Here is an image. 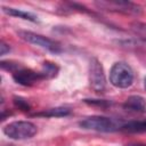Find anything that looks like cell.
I'll return each mask as SVG.
<instances>
[{"label":"cell","mask_w":146,"mask_h":146,"mask_svg":"<svg viewBox=\"0 0 146 146\" xmlns=\"http://www.w3.org/2000/svg\"><path fill=\"white\" fill-rule=\"evenodd\" d=\"M135 74L129 64L125 62H116L110 71L111 83L120 89H127L133 83Z\"/></svg>","instance_id":"6da1fadb"},{"label":"cell","mask_w":146,"mask_h":146,"mask_svg":"<svg viewBox=\"0 0 146 146\" xmlns=\"http://www.w3.org/2000/svg\"><path fill=\"white\" fill-rule=\"evenodd\" d=\"M3 133L14 140H24L32 138L38 129L36 125L30 121H14L2 128Z\"/></svg>","instance_id":"7a4b0ae2"},{"label":"cell","mask_w":146,"mask_h":146,"mask_svg":"<svg viewBox=\"0 0 146 146\" xmlns=\"http://www.w3.org/2000/svg\"><path fill=\"white\" fill-rule=\"evenodd\" d=\"M79 125L84 130H92L98 132H112L120 129L122 124L117 123L115 120L107 116L94 115L81 120L79 122Z\"/></svg>","instance_id":"3957f363"},{"label":"cell","mask_w":146,"mask_h":146,"mask_svg":"<svg viewBox=\"0 0 146 146\" xmlns=\"http://www.w3.org/2000/svg\"><path fill=\"white\" fill-rule=\"evenodd\" d=\"M17 34L25 42L34 44V46H38V47H40L42 49H46V50H48L50 52L59 54L62 51V47L57 41H55L52 39H49V38L44 36V35L34 33V32H31V31H23V30L18 31Z\"/></svg>","instance_id":"277c9868"},{"label":"cell","mask_w":146,"mask_h":146,"mask_svg":"<svg viewBox=\"0 0 146 146\" xmlns=\"http://www.w3.org/2000/svg\"><path fill=\"white\" fill-rule=\"evenodd\" d=\"M95 5L99 9H105L114 13L125 14V15H140L141 8L139 5L130 2V1H97Z\"/></svg>","instance_id":"5b68a950"},{"label":"cell","mask_w":146,"mask_h":146,"mask_svg":"<svg viewBox=\"0 0 146 146\" xmlns=\"http://www.w3.org/2000/svg\"><path fill=\"white\" fill-rule=\"evenodd\" d=\"M89 84L96 92H103L106 88V78L102 63L97 58H91L89 63Z\"/></svg>","instance_id":"8992f818"},{"label":"cell","mask_w":146,"mask_h":146,"mask_svg":"<svg viewBox=\"0 0 146 146\" xmlns=\"http://www.w3.org/2000/svg\"><path fill=\"white\" fill-rule=\"evenodd\" d=\"M13 79L15 80L16 83H18L21 86L30 87V86H33L36 82L43 80L44 76L41 73V71L36 72L31 68L21 67V68H17L15 72H13Z\"/></svg>","instance_id":"52a82bcc"},{"label":"cell","mask_w":146,"mask_h":146,"mask_svg":"<svg viewBox=\"0 0 146 146\" xmlns=\"http://www.w3.org/2000/svg\"><path fill=\"white\" fill-rule=\"evenodd\" d=\"M123 108L131 112H143L146 108V100L139 95H132L125 99Z\"/></svg>","instance_id":"ba28073f"},{"label":"cell","mask_w":146,"mask_h":146,"mask_svg":"<svg viewBox=\"0 0 146 146\" xmlns=\"http://www.w3.org/2000/svg\"><path fill=\"white\" fill-rule=\"evenodd\" d=\"M120 130L128 132V133H141L146 132V120H137V121H129L123 123Z\"/></svg>","instance_id":"9c48e42d"},{"label":"cell","mask_w":146,"mask_h":146,"mask_svg":"<svg viewBox=\"0 0 146 146\" xmlns=\"http://www.w3.org/2000/svg\"><path fill=\"white\" fill-rule=\"evenodd\" d=\"M2 11L9 16H14V17H18L25 21H30L33 23L38 22V17L35 15H33L32 13L29 11H24L22 9H17V8H11V7H2Z\"/></svg>","instance_id":"30bf717a"},{"label":"cell","mask_w":146,"mask_h":146,"mask_svg":"<svg viewBox=\"0 0 146 146\" xmlns=\"http://www.w3.org/2000/svg\"><path fill=\"white\" fill-rule=\"evenodd\" d=\"M71 113V110L67 107H55V108H49L44 110L39 113H34V116H43V117H62L66 116Z\"/></svg>","instance_id":"8fae6325"},{"label":"cell","mask_w":146,"mask_h":146,"mask_svg":"<svg viewBox=\"0 0 146 146\" xmlns=\"http://www.w3.org/2000/svg\"><path fill=\"white\" fill-rule=\"evenodd\" d=\"M58 71H59V67L55 63L44 62L43 66H42V70H41V73L43 74L44 79H51V78H55L57 75Z\"/></svg>","instance_id":"7c38bea8"},{"label":"cell","mask_w":146,"mask_h":146,"mask_svg":"<svg viewBox=\"0 0 146 146\" xmlns=\"http://www.w3.org/2000/svg\"><path fill=\"white\" fill-rule=\"evenodd\" d=\"M132 30L133 32L144 41H146V24L141 23H135L132 24Z\"/></svg>","instance_id":"4fadbf2b"},{"label":"cell","mask_w":146,"mask_h":146,"mask_svg":"<svg viewBox=\"0 0 146 146\" xmlns=\"http://www.w3.org/2000/svg\"><path fill=\"white\" fill-rule=\"evenodd\" d=\"M14 104H15L16 107H18L22 111H30V108H31L29 103L25 99H23L22 97H18V96L14 97Z\"/></svg>","instance_id":"5bb4252c"},{"label":"cell","mask_w":146,"mask_h":146,"mask_svg":"<svg viewBox=\"0 0 146 146\" xmlns=\"http://www.w3.org/2000/svg\"><path fill=\"white\" fill-rule=\"evenodd\" d=\"M83 102L87 103V104H89V105H97V106H103V107L111 105L110 102L104 100V99H84Z\"/></svg>","instance_id":"9a60e30c"},{"label":"cell","mask_w":146,"mask_h":146,"mask_svg":"<svg viewBox=\"0 0 146 146\" xmlns=\"http://www.w3.org/2000/svg\"><path fill=\"white\" fill-rule=\"evenodd\" d=\"M9 50H10L9 46L6 44L3 41H1V43H0V55L3 56V55H6L7 52H9Z\"/></svg>","instance_id":"2e32d148"},{"label":"cell","mask_w":146,"mask_h":146,"mask_svg":"<svg viewBox=\"0 0 146 146\" xmlns=\"http://www.w3.org/2000/svg\"><path fill=\"white\" fill-rule=\"evenodd\" d=\"M144 88H145V90H146V76L144 78Z\"/></svg>","instance_id":"e0dca14e"}]
</instances>
